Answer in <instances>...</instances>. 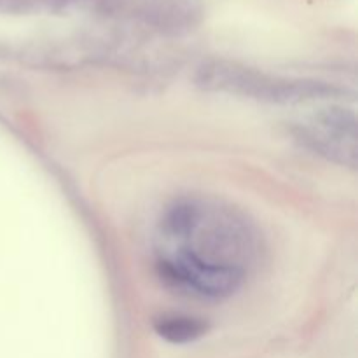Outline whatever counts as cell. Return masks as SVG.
Returning <instances> with one entry per match:
<instances>
[{
	"label": "cell",
	"mask_w": 358,
	"mask_h": 358,
	"mask_svg": "<svg viewBox=\"0 0 358 358\" xmlns=\"http://www.w3.org/2000/svg\"><path fill=\"white\" fill-rule=\"evenodd\" d=\"M163 254L247 275L261 254V233L241 210L208 198H182L161 220Z\"/></svg>",
	"instance_id": "obj_1"
},
{
	"label": "cell",
	"mask_w": 358,
	"mask_h": 358,
	"mask_svg": "<svg viewBox=\"0 0 358 358\" xmlns=\"http://www.w3.org/2000/svg\"><path fill=\"white\" fill-rule=\"evenodd\" d=\"M198 84L208 91L238 94L275 103H297V101L325 98L331 87L313 80H292L266 76L243 66L213 63L199 70Z\"/></svg>",
	"instance_id": "obj_2"
},
{
	"label": "cell",
	"mask_w": 358,
	"mask_h": 358,
	"mask_svg": "<svg viewBox=\"0 0 358 358\" xmlns=\"http://www.w3.org/2000/svg\"><path fill=\"white\" fill-rule=\"evenodd\" d=\"M297 138L318 156L343 166H357V119L346 108L317 112L299 126Z\"/></svg>",
	"instance_id": "obj_3"
},
{
	"label": "cell",
	"mask_w": 358,
	"mask_h": 358,
	"mask_svg": "<svg viewBox=\"0 0 358 358\" xmlns=\"http://www.w3.org/2000/svg\"><path fill=\"white\" fill-rule=\"evenodd\" d=\"M157 271L175 289L201 299L220 301L234 296L243 287L247 275L233 269L208 268L173 254L157 257Z\"/></svg>",
	"instance_id": "obj_4"
},
{
	"label": "cell",
	"mask_w": 358,
	"mask_h": 358,
	"mask_svg": "<svg viewBox=\"0 0 358 358\" xmlns=\"http://www.w3.org/2000/svg\"><path fill=\"white\" fill-rule=\"evenodd\" d=\"M157 336L173 345H187L203 338L208 331V324L203 318L189 315H164L154 322Z\"/></svg>",
	"instance_id": "obj_5"
}]
</instances>
